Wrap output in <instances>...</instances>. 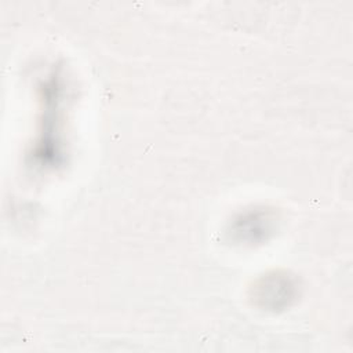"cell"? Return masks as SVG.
<instances>
[{
  "label": "cell",
  "instance_id": "cell-2",
  "mask_svg": "<svg viewBox=\"0 0 353 353\" xmlns=\"http://www.w3.org/2000/svg\"><path fill=\"white\" fill-rule=\"evenodd\" d=\"M294 277L283 272H272L262 276L252 288L255 303L266 310H283L296 298L298 288Z\"/></svg>",
  "mask_w": 353,
  "mask_h": 353
},
{
  "label": "cell",
  "instance_id": "cell-3",
  "mask_svg": "<svg viewBox=\"0 0 353 353\" xmlns=\"http://www.w3.org/2000/svg\"><path fill=\"white\" fill-rule=\"evenodd\" d=\"M274 221L276 218L273 212L268 210H248L239 214L233 219L229 232L232 233V239L234 241L244 244H256L268 240V237L273 233Z\"/></svg>",
  "mask_w": 353,
  "mask_h": 353
},
{
  "label": "cell",
  "instance_id": "cell-1",
  "mask_svg": "<svg viewBox=\"0 0 353 353\" xmlns=\"http://www.w3.org/2000/svg\"><path fill=\"white\" fill-rule=\"evenodd\" d=\"M58 73H54L46 83L41 84L43 116L40 120V131L32 154L43 167H57L62 159L63 143L62 135V80Z\"/></svg>",
  "mask_w": 353,
  "mask_h": 353
}]
</instances>
